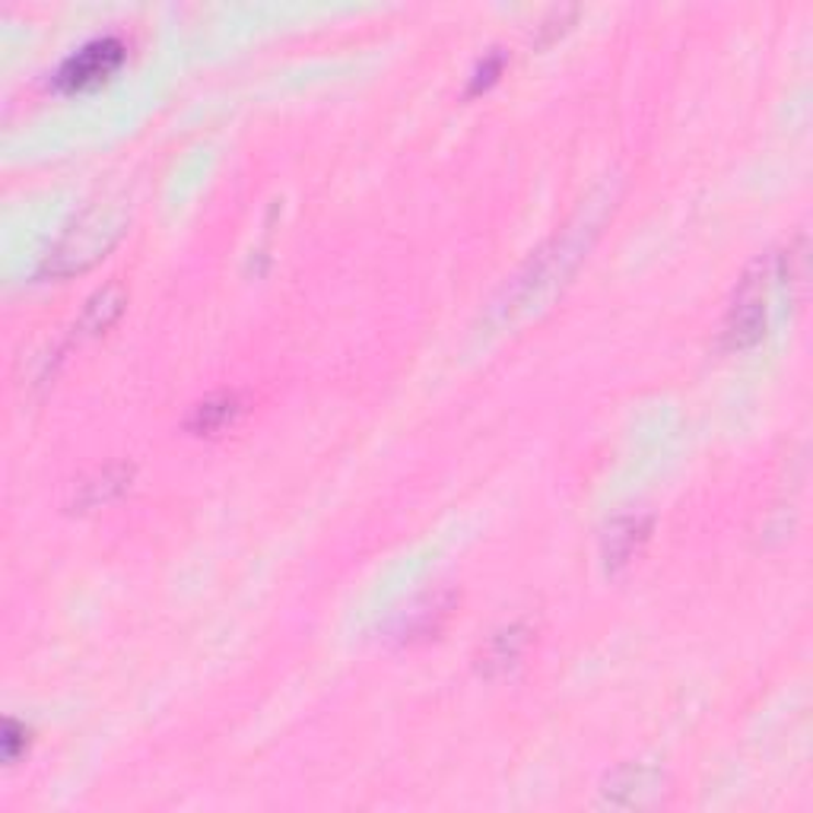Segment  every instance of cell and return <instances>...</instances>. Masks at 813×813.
<instances>
[{"instance_id": "1", "label": "cell", "mask_w": 813, "mask_h": 813, "mask_svg": "<svg viewBox=\"0 0 813 813\" xmlns=\"http://www.w3.org/2000/svg\"><path fill=\"white\" fill-rule=\"evenodd\" d=\"M121 226H124V219H121L118 213L102 211L83 213V216L60 236L58 245L45 255L42 273L67 276V273L87 271L92 261L105 258V251L118 241Z\"/></svg>"}, {"instance_id": "2", "label": "cell", "mask_w": 813, "mask_h": 813, "mask_svg": "<svg viewBox=\"0 0 813 813\" xmlns=\"http://www.w3.org/2000/svg\"><path fill=\"white\" fill-rule=\"evenodd\" d=\"M769 290H772V261H756L750 271L744 273L734 302L724 318V343L731 350L754 347L756 340L766 334L769 321Z\"/></svg>"}, {"instance_id": "3", "label": "cell", "mask_w": 813, "mask_h": 813, "mask_svg": "<svg viewBox=\"0 0 813 813\" xmlns=\"http://www.w3.org/2000/svg\"><path fill=\"white\" fill-rule=\"evenodd\" d=\"M121 60H124L121 38H115V35L92 38L83 48H77L70 58H64L58 74H55V83L67 92L92 90L118 70Z\"/></svg>"}, {"instance_id": "4", "label": "cell", "mask_w": 813, "mask_h": 813, "mask_svg": "<svg viewBox=\"0 0 813 813\" xmlns=\"http://www.w3.org/2000/svg\"><path fill=\"white\" fill-rule=\"evenodd\" d=\"M236 414H239L236 394H213L207 400L194 404V410H191V417H188V429L197 432V436H213V432H219L226 422L236 420Z\"/></svg>"}, {"instance_id": "5", "label": "cell", "mask_w": 813, "mask_h": 813, "mask_svg": "<svg viewBox=\"0 0 813 813\" xmlns=\"http://www.w3.org/2000/svg\"><path fill=\"white\" fill-rule=\"evenodd\" d=\"M121 308H124V290H121V283H109L105 290H99V293L87 302V308H83V315H80V331L83 334L105 331V328L118 318Z\"/></svg>"}, {"instance_id": "6", "label": "cell", "mask_w": 813, "mask_h": 813, "mask_svg": "<svg viewBox=\"0 0 813 813\" xmlns=\"http://www.w3.org/2000/svg\"><path fill=\"white\" fill-rule=\"evenodd\" d=\"M607 534H610V538H607V563H610V566H620V563H626L635 550H639V543L648 538V521H642V518H626V521L613 524Z\"/></svg>"}, {"instance_id": "7", "label": "cell", "mask_w": 813, "mask_h": 813, "mask_svg": "<svg viewBox=\"0 0 813 813\" xmlns=\"http://www.w3.org/2000/svg\"><path fill=\"white\" fill-rule=\"evenodd\" d=\"M0 744H3V759L7 763H16L20 756L30 750V727L23 722H16V719H7Z\"/></svg>"}, {"instance_id": "8", "label": "cell", "mask_w": 813, "mask_h": 813, "mask_svg": "<svg viewBox=\"0 0 813 813\" xmlns=\"http://www.w3.org/2000/svg\"><path fill=\"white\" fill-rule=\"evenodd\" d=\"M521 645H524V635H518V626H512L509 633H499L496 635V642H493L489 662L512 664L515 658H518V652H521Z\"/></svg>"}, {"instance_id": "9", "label": "cell", "mask_w": 813, "mask_h": 813, "mask_svg": "<svg viewBox=\"0 0 813 813\" xmlns=\"http://www.w3.org/2000/svg\"><path fill=\"white\" fill-rule=\"evenodd\" d=\"M503 74V55H489V58H483L477 64V70H474V80H471V87L467 92L474 95V92L486 90L489 83H496V77Z\"/></svg>"}]
</instances>
